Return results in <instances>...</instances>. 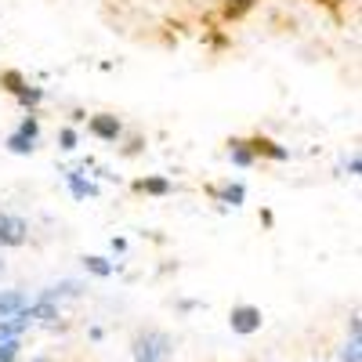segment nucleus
<instances>
[{"label": "nucleus", "instance_id": "obj_12", "mask_svg": "<svg viewBox=\"0 0 362 362\" xmlns=\"http://www.w3.org/2000/svg\"><path fill=\"white\" fill-rule=\"evenodd\" d=\"M69 189H73V196H76V199H87V196H98V189L90 185V181H83L80 174H69Z\"/></svg>", "mask_w": 362, "mask_h": 362}, {"label": "nucleus", "instance_id": "obj_8", "mask_svg": "<svg viewBox=\"0 0 362 362\" xmlns=\"http://www.w3.org/2000/svg\"><path fill=\"white\" fill-rule=\"evenodd\" d=\"M80 293V283H73V279H66V283H58V286H47L40 297L44 300H54V305H58V300H62V297H76Z\"/></svg>", "mask_w": 362, "mask_h": 362}, {"label": "nucleus", "instance_id": "obj_2", "mask_svg": "<svg viewBox=\"0 0 362 362\" xmlns=\"http://www.w3.org/2000/svg\"><path fill=\"white\" fill-rule=\"evenodd\" d=\"M261 322H264L261 319V308H254V305H239V308L228 312V326H232V334H239V337L257 334Z\"/></svg>", "mask_w": 362, "mask_h": 362}, {"label": "nucleus", "instance_id": "obj_19", "mask_svg": "<svg viewBox=\"0 0 362 362\" xmlns=\"http://www.w3.org/2000/svg\"><path fill=\"white\" fill-rule=\"evenodd\" d=\"M58 141H62V148H76V131H73V127H66L62 134H58Z\"/></svg>", "mask_w": 362, "mask_h": 362}, {"label": "nucleus", "instance_id": "obj_9", "mask_svg": "<svg viewBox=\"0 0 362 362\" xmlns=\"http://www.w3.org/2000/svg\"><path fill=\"white\" fill-rule=\"evenodd\" d=\"M83 268L90 272V276H98V279H109L116 272V264H109L105 257H83Z\"/></svg>", "mask_w": 362, "mask_h": 362}, {"label": "nucleus", "instance_id": "obj_7", "mask_svg": "<svg viewBox=\"0 0 362 362\" xmlns=\"http://www.w3.org/2000/svg\"><path fill=\"white\" fill-rule=\"evenodd\" d=\"M25 329H29V322H25L22 315H15V319H0V344H4V341H18Z\"/></svg>", "mask_w": 362, "mask_h": 362}, {"label": "nucleus", "instance_id": "obj_13", "mask_svg": "<svg viewBox=\"0 0 362 362\" xmlns=\"http://www.w3.org/2000/svg\"><path fill=\"white\" fill-rule=\"evenodd\" d=\"M243 199H247V189H243V185H228V189L221 192V203H228V206H239Z\"/></svg>", "mask_w": 362, "mask_h": 362}, {"label": "nucleus", "instance_id": "obj_10", "mask_svg": "<svg viewBox=\"0 0 362 362\" xmlns=\"http://www.w3.org/2000/svg\"><path fill=\"white\" fill-rule=\"evenodd\" d=\"M138 189L148 192V196H167V192H170V181H167V177H141Z\"/></svg>", "mask_w": 362, "mask_h": 362}, {"label": "nucleus", "instance_id": "obj_1", "mask_svg": "<svg viewBox=\"0 0 362 362\" xmlns=\"http://www.w3.org/2000/svg\"><path fill=\"white\" fill-rule=\"evenodd\" d=\"M134 362H170L174 358V337L163 329H141L131 344Z\"/></svg>", "mask_w": 362, "mask_h": 362}, {"label": "nucleus", "instance_id": "obj_4", "mask_svg": "<svg viewBox=\"0 0 362 362\" xmlns=\"http://www.w3.org/2000/svg\"><path fill=\"white\" fill-rule=\"evenodd\" d=\"M25 235H29L25 218H18V214H0V247H22Z\"/></svg>", "mask_w": 362, "mask_h": 362}, {"label": "nucleus", "instance_id": "obj_6", "mask_svg": "<svg viewBox=\"0 0 362 362\" xmlns=\"http://www.w3.org/2000/svg\"><path fill=\"white\" fill-rule=\"evenodd\" d=\"M90 131H95L98 138H105V141H116L124 127H119V119H116V116L102 112V116H95V119H90Z\"/></svg>", "mask_w": 362, "mask_h": 362}, {"label": "nucleus", "instance_id": "obj_22", "mask_svg": "<svg viewBox=\"0 0 362 362\" xmlns=\"http://www.w3.org/2000/svg\"><path fill=\"white\" fill-rule=\"evenodd\" d=\"M0 276H4V261H0Z\"/></svg>", "mask_w": 362, "mask_h": 362}, {"label": "nucleus", "instance_id": "obj_14", "mask_svg": "<svg viewBox=\"0 0 362 362\" xmlns=\"http://www.w3.org/2000/svg\"><path fill=\"white\" fill-rule=\"evenodd\" d=\"M18 351H22V341H4L0 344V362H18Z\"/></svg>", "mask_w": 362, "mask_h": 362}, {"label": "nucleus", "instance_id": "obj_18", "mask_svg": "<svg viewBox=\"0 0 362 362\" xmlns=\"http://www.w3.org/2000/svg\"><path fill=\"white\" fill-rule=\"evenodd\" d=\"M0 80H4V83H8V90H15V95H18V90H22V87H25V83H22V76H18V73H4V76H0Z\"/></svg>", "mask_w": 362, "mask_h": 362}, {"label": "nucleus", "instance_id": "obj_16", "mask_svg": "<svg viewBox=\"0 0 362 362\" xmlns=\"http://www.w3.org/2000/svg\"><path fill=\"white\" fill-rule=\"evenodd\" d=\"M40 98H44L40 87H22V90H18V102H22V105H37Z\"/></svg>", "mask_w": 362, "mask_h": 362}, {"label": "nucleus", "instance_id": "obj_3", "mask_svg": "<svg viewBox=\"0 0 362 362\" xmlns=\"http://www.w3.org/2000/svg\"><path fill=\"white\" fill-rule=\"evenodd\" d=\"M37 134H40V124H37V116H25L22 119V127L8 138V148L11 153H18V156H25V153H33V145H37Z\"/></svg>", "mask_w": 362, "mask_h": 362}, {"label": "nucleus", "instance_id": "obj_11", "mask_svg": "<svg viewBox=\"0 0 362 362\" xmlns=\"http://www.w3.org/2000/svg\"><path fill=\"white\" fill-rule=\"evenodd\" d=\"M228 156H232V163H235V167H250V163H254V153L247 148V141H232Z\"/></svg>", "mask_w": 362, "mask_h": 362}, {"label": "nucleus", "instance_id": "obj_20", "mask_svg": "<svg viewBox=\"0 0 362 362\" xmlns=\"http://www.w3.org/2000/svg\"><path fill=\"white\" fill-rule=\"evenodd\" d=\"M348 170H351V174H358V170H362V160H358V156H351V160H348Z\"/></svg>", "mask_w": 362, "mask_h": 362}, {"label": "nucleus", "instance_id": "obj_21", "mask_svg": "<svg viewBox=\"0 0 362 362\" xmlns=\"http://www.w3.org/2000/svg\"><path fill=\"white\" fill-rule=\"evenodd\" d=\"M33 362H51V358H47V355H37V358H33Z\"/></svg>", "mask_w": 362, "mask_h": 362}, {"label": "nucleus", "instance_id": "obj_5", "mask_svg": "<svg viewBox=\"0 0 362 362\" xmlns=\"http://www.w3.org/2000/svg\"><path fill=\"white\" fill-rule=\"evenodd\" d=\"M25 293L22 290H4L0 293V319H15V315H22L25 312Z\"/></svg>", "mask_w": 362, "mask_h": 362}, {"label": "nucleus", "instance_id": "obj_15", "mask_svg": "<svg viewBox=\"0 0 362 362\" xmlns=\"http://www.w3.org/2000/svg\"><path fill=\"white\" fill-rule=\"evenodd\" d=\"M254 148H257V153H268L272 160H286V156H290V153H286V148H279L276 141H257Z\"/></svg>", "mask_w": 362, "mask_h": 362}, {"label": "nucleus", "instance_id": "obj_17", "mask_svg": "<svg viewBox=\"0 0 362 362\" xmlns=\"http://www.w3.org/2000/svg\"><path fill=\"white\" fill-rule=\"evenodd\" d=\"M358 348H362L358 341H348V344L341 348V362H358Z\"/></svg>", "mask_w": 362, "mask_h": 362}]
</instances>
